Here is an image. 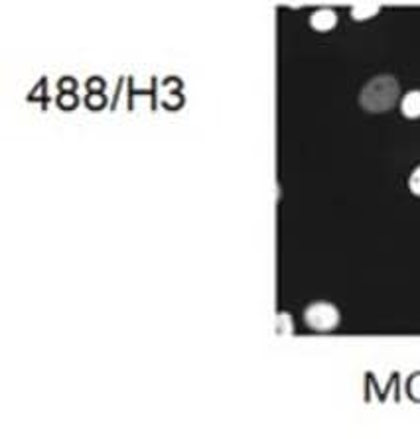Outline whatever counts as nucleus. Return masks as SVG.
<instances>
[{
	"mask_svg": "<svg viewBox=\"0 0 420 439\" xmlns=\"http://www.w3.org/2000/svg\"><path fill=\"white\" fill-rule=\"evenodd\" d=\"M401 89L393 75H377L369 79L359 93V105L367 113H386L395 107Z\"/></svg>",
	"mask_w": 420,
	"mask_h": 439,
	"instance_id": "1",
	"label": "nucleus"
},
{
	"mask_svg": "<svg viewBox=\"0 0 420 439\" xmlns=\"http://www.w3.org/2000/svg\"><path fill=\"white\" fill-rule=\"evenodd\" d=\"M304 324L319 333H328L336 329L339 324V311L334 304L328 301H314L304 309Z\"/></svg>",
	"mask_w": 420,
	"mask_h": 439,
	"instance_id": "2",
	"label": "nucleus"
},
{
	"mask_svg": "<svg viewBox=\"0 0 420 439\" xmlns=\"http://www.w3.org/2000/svg\"><path fill=\"white\" fill-rule=\"evenodd\" d=\"M336 24H337L336 10L318 9L312 12L310 26L316 30V32H329V30L336 28Z\"/></svg>",
	"mask_w": 420,
	"mask_h": 439,
	"instance_id": "3",
	"label": "nucleus"
},
{
	"mask_svg": "<svg viewBox=\"0 0 420 439\" xmlns=\"http://www.w3.org/2000/svg\"><path fill=\"white\" fill-rule=\"evenodd\" d=\"M401 113L406 118H420V91H409L401 100Z\"/></svg>",
	"mask_w": 420,
	"mask_h": 439,
	"instance_id": "4",
	"label": "nucleus"
},
{
	"mask_svg": "<svg viewBox=\"0 0 420 439\" xmlns=\"http://www.w3.org/2000/svg\"><path fill=\"white\" fill-rule=\"evenodd\" d=\"M381 6L375 2H359L352 6V18L353 20H369V18L377 16Z\"/></svg>",
	"mask_w": 420,
	"mask_h": 439,
	"instance_id": "5",
	"label": "nucleus"
},
{
	"mask_svg": "<svg viewBox=\"0 0 420 439\" xmlns=\"http://www.w3.org/2000/svg\"><path fill=\"white\" fill-rule=\"evenodd\" d=\"M409 190H411L416 197H420V166L412 170L411 177H409Z\"/></svg>",
	"mask_w": 420,
	"mask_h": 439,
	"instance_id": "6",
	"label": "nucleus"
},
{
	"mask_svg": "<svg viewBox=\"0 0 420 439\" xmlns=\"http://www.w3.org/2000/svg\"><path fill=\"white\" fill-rule=\"evenodd\" d=\"M278 333H290L292 331V324H290V315L278 314Z\"/></svg>",
	"mask_w": 420,
	"mask_h": 439,
	"instance_id": "7",
	"label": "nucleus"
}]
</instances>
